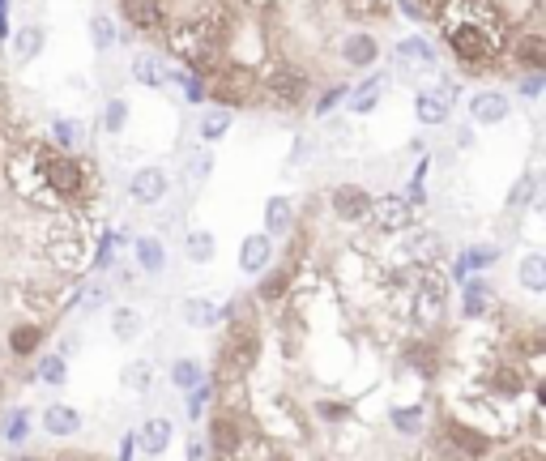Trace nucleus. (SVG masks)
<instances>
[{
  "label": "nucleus",
  "instance_id": "obj_1",
  "mask_svg": "<svg viewBox=\"0 0 546 461\" xmlns=\"http://www.w3.org/2000/svg\"><path fill=\"white\" fill-rule=\"evenodd\" d=\"M35 163H39V176H43V188L60 201H82L86 188H90V176H86V163L77 154H64V150H52V146H39L35 150Z\"/></svg>",
  "mask_w": 546,
  "mask_h": 461
},
{
  "label": "nucleus",
  "instance_id": "obj_2",
  "mask_svg": "<svg viewBox=\"0 0 546 461\" xmlns=\"http://www.w3.org/2000/svg\"><path fill=\"white\" fill-rule=\"evenodd\" d=\"M448 47H453L461 73H483L495 60V35H487L478 22L448 13Z\"/></svg>",
  "mask_w": 546,
  "mask_h": 461
},
{
  "label": "nucleus",
  "instance_id": "obj_3",
  "mask_svg": "<svg viewBox=\"0 0 546 461\" xmlns=\"http://www.w3.org/2000/svg\"><path fill=\"white\" fill-rule=\"evenodd\" d=\"M256 359H261V338H256V329L248 321H235L227 329V338H222V351H218V363H222V376L231 380H244Z\"/></svg>",
  "mask_w": 546,
  "mask_h": 461
},
{
  "label": "nucleus",
  "instance_id": "obj_4",
  "mask_svg": "<svg viewBox=\"0 0 546 461\" xmlns=\"http://www.w3.org/2000/svg\"><path fill=\"white\" fill-rule=\"evenodd\" d=\"M265 94H269V103H278V107H303L312 94V82H308V73H299L291 65H273L265 73Z\"/></svg>",
  "mask_w": 546,
  "mask_h": 461
},
{
  "label": "nucleus",
  "instance_id": "obj_5",
  "mask_svg": "<svg viewBox=\"0 0 546 461\" xmlns=\"http://www.w3.org/2000/svg\"><path fill=\"white\" fill-rule=\"evenodd\" d=\"M440 432H444V444H448V449L461 453L465 461H478V457L491 453V436L478 432V427H470V423H461V419H444Z\"/></svg>",
  "mask_w": 546,
  "mask_h": 461
},
{
  "label": "nucleus",
  "instance_id": "obj_6",
  "mask_svg": "<svg viewBox=\"0 0 546 461\" xmlns=\"http://www.w3.org/2000/svg\"><path fill=\"white\" fill-rule=\"evenodd\" d=\"M244 419H239V410H218V415L210 419V453L218 457H235L239 449H244Z\"/></svg>",
  "mask_w": 546,
  "mask_h": 461
},
{
  "label": "nucleus",
  "instance_id": "obj_7",
  "mask_svg": "<svg viewBox=\"0 0 546 461\" xmlns=\"http://www.w3.org/2000/svg\"><path fill=\"white\" fill-rule=\"evenodd\" d=\"M367 218H372L376 231H410L414 222V201L410 197H372V210H367Z\"/></svg>",
  "mask_w": 546,
  "mask_h": 461
},
{
  "label": "nucleus",
  "instance_id": "obj_8",
  "mask_svg": "<svg viewBox=\"0 0 546 461\" xmlns=\"http://www.w3.org/2000/svg\"><path fill=\"white\" fill-rule=\"evenodd\" d=\"M393 65L406 73H436V47H431L423 35L397 39L393 43Z\"/></svg>",
  "mask_w": 546,
  "mask_h": 461
},
{
  "label": "nucleus",
  "instance_id": "obj_9",
  "mask_svg": "<svg viewBox=\"0 0 546 461\" xmlns=\"http://www.w3.org/2000/svg\"><path fill=\"white\" fill-rule=\"evenodd\" d=\"M171 193V180H167V171L163 167H141L128 176V197H133L137 205H158Z\"/></svg>",
  "mask_w": 546,
  "mask_h": 461
},
{
  "label": "nucleus",
  "instance_id": "obj_10",
  "mask_svg": "<svg viewBox=\"0 0 546 461\" xmlns=\"http://www.w3.org/2000/svg\"><path fill=\"white\" fill-rule=\"evenodd\" d=\"M329 205L342 222H363L367 210H372V193H367L363 184H337L329 193Z\"/></svg>",
  "mask_w": 546,
  "mask_h": 461
},
{
  "label": "nucleus",
  "instance_id": "obj_11",
  "mask_svg": "<svg viewBox=\"0 0 546 461\" xmlns=\"http://www.w3.org/2000/svg\"><path fill=\"white\" fill-rule=\"evenodd\" d=\"M444 299H448V282L427 274L419 282V291H414V316H419L423 325H436L440 316H444Z\"/></svg>",
  "mask_w": 546,
  "mask_h": 461
},
{
  "label": "nucleus",
  "instance_id": "obj_12",
  "mask_svg": "<svg viewBox=\"0 0 546 461\" xmlns=\"http://www.w3.org/2000/svg\"><path fill=\"white\" fill-rule=\"evenodd\" d=\"M171 436H175V423L171 419H163V415H154V419H146L133 432V444L146 457H163L167 449H171Z\"/></svg>",
  "mask_w": 546,
  "mask_h": 461
},
{
  "label": "nucleus",
  "instance_id": "obj_13",
  "mask_svg": "<svg viewBox=\"0 0 546 461\" xmlns=\"http://www.w3.org/2000/svg\"><path fill=\"white\" fill-rule=\"evenodd\" d=\"M269 265H273V235H265V231L244 235V240H239V269L256 278V274H265Z\"/></svg>",
  "mask_w": 546,
  "mask_h": 461
},
{
  "label": "nucleus",
  "instance_id": "obj_14",
  "mask_svg": "<svg viewBox=\"0 0 546 461\" xmlns=\"http://www.w3.org/2000/svg\"><path fill=\"white\" fill-rule=\"evenodd\" d=\"M508 111H512V103H508V94L504 90H478V94H470V116H474V124H504L508 120Z\"/></svg>",
  "mask_w": 546,
  "mask_h": 461
},
{
  "label": "nucleus",
  "instance_id": "obj_15",
  "mask_svg": "<svg viewBox=\"0 0 546 461\" xmlns=\"http://www.w3.org/2000/svg\"><path fill=\"white\" fill-rule=\"evenodd\" d=\"M384 90H389V73H376V77H363V82L355 86V90H346L350 99H346V107L355 111V116H367V111H376L380 107V99H384Z\"/></svg>",
  "mask_w": 546,
  "mask_h": 461
},
{
  "label": "nucleus",
  "instance_id": "obj_16",
  "mask_svg": "<svg viewBox=\"0 0 546 461\" xmlns=\"http://www.w3.org/2000/svg\"><path fill=\"white\" fill-rule=\"evenodd\" d=\"M43 432L56 436V440H69V436L82 432V415H77L69 402H52L43 410Z\"/></svg>",
  "mask_w": 546,
  "mask_h": 461
},
{
  "label": "nucleus",
  "instance_id": "obj_17",
  "mask_svg": "<svg viewBox=\"0 0 546 461\" xmlns=\"http://www.w3.org/2000/svg\"><path fill=\"white\" fill-rule=\"evenodd\" d=\"M512 60H517L525 73H546V39L538 30H525V35L512 43Z\"/></svg>",
  "mask_w": 546,
  "mask_h": 461
},
{
  "label": "nucleus",
  "instance_id": "obj_18",
  "mask_svg": "<svg viewBox=\"0 0 546 461\" xmlns=\"http://www.w3.org/2000/svg\"><path fill=\"white\" fill-rule=\"evenodd\" d=\"M214 99H222V107H248L252 103V82H248V73H235V69H227L214 82Z\"/></svg>",
  "mask_w": 546,
  "mask_h": 461
},
{
  "label": "nucleus",
  "instance_id": "obj_19",
  "mask_svg": "<svg viewBox=\"0 0 546 461\" xmlns=\"http://www.w3.org/2000/svg\"><path fill=\"white\" fill-rule=\"evenodd\" d=\"M128 73H133V82L150 86V90H163V86H167V77H171L167 60H163V56H154V52H137V56H133V65H128Z\"/></svg>",
  "mask_w": 546,
  "mask_h": 461
},
{
  "label": "nucleus",
  "instance_id": "obj_20",
  "mask_svg": "<svg viewBox=\"0 0 546 461\" xmlns=\"http://www.w3.org/2000/svg\"><path fill=\"white\" fill-rule=\"evenodd\" d=\"M342 60H346V65H355V69L376 65V60H380V43H376V35H367V30H355V35H346V39H342Z\"/></svg>",
  "mask_w": 546,
  "mask_h": 461
},
{
  "label": "nucleus",
  "instance_id": "obj_21",
  "mask_svg": "<svg viewBox=\"0 0 546 461\" xmlns=\"http://www.w3.org/2000/svg\"><path fill=\"white\" fill-rule=\"evenodd\" d=\"M120 9H124L128 26H137V30H163L167 22L163 0H120Z\"/></svg>",
  "mask_w": 546,
  "mask_h": 461
},
{
  "label": "nucleus",
  "instance_id": "obj_22",
  "mask_svg": "<svg viewBox=\"0 0 546 461\" xmlns=\"http://www.w3.org/2000/svg\"><path fill=\"white\" fill-rule=\"evenodd\" d=\"M448 111H453V107H448V99L440 90H419V94H414V116H419L423 129H440V124L448 120Z\"/></svg>",
  "mask_w": 546,
  "mask_h": 461
},
{
  "label": "nucleus",
  "instance_id": "obj_23",
  "mask_svg": "<svg viewBox=\"0 0 546 461\" xmlns=\"http://www.w3.org/2000/svg\"><path fill=\"white\" fill-rule=\"evenodd\" d=\"M133 261H137L141 274L154 278V274H163V269H167V248L158 244L154 235H141V240L133 244Z\"/></svg>",
  "mask_w": 546,
  "mask_h": 461
},
{
  "label": "nucleus",
  "instance_id": "obj_24",
  "mask_svg": "<svg viewBox=\"0 0 546 461\" xmlns=\"http://www.w3.org/2000/svg\"><path fill=\"white\" fill-rule=\"evenodd\" d=\"M291 227H295L291 197H269L265 201V235H291Z\"/></svg>",
  "mask_w": 546,
  "mask_h": 461
},
{
  "label": "nucleus",
  "instance_id": "obj_25",
  "mask_svg": "<svg viewBox=\"0 0 546 461\" xmlns=\"http://www.w3.org/2000/svg\"><path fill=\"white\" fill-rule=\"evenodd\" d=\"M184 252H188V261H192V265H210V261H214V252H218L214 231L192 227V231L184 235Z\"/></svg>",
  "mask_w": 546,
  "mask_h": 461
},
{
  "label": "nucleus",
  "instance_id": "obj_26",
  "mask_svg": "<svg viewBox=\"0 0 546 461\" xmlns=\"http://www.w3.org/2000/svg\"><path fill=\"white\" fill-rule=\"evenodd\" d=\"M231 133V111L227 107H205L197 120V137L201 141H222Z\"/></svg>",
  "mask_w": 546,
  "mask_h": 461
},
{
  "label": "nucleus",
  "instance_id": "obj_27",
  "mask_svg": "<svg viewBox=\"0 0 546 461\" xmlns=\"http://www.w3.org/2000/svg\"><path fill=\"white\" fill-rule=\"evenodd\" d=\"M43 346V325L39 321H26V325H18L9 333V351L18 355V359H30Z\"/></svg>",
  "mask_w": 546,
  "mask_h": 461
},
{
  "label": "nucleus",
  "instance_id": "obj_28",
  "mask_svg": "<svg viewBox=\"0 0 546 461\" xmlns=\"http://www.w3.org/2000/svg\"><path fill=\"white\" fill-rule=\"evenodd\" d=\"M517 282L525 286L529 295H542V291H546V257H542V252H529V257L521 261Z\"/></svg>",
  "mask_w": 546,
  "mask_h": 461
},
{
  "label": "nucleus",
  "instance_id": "obj_29",
  "mask_svg": "<svg viewBox=\"0 0 546 461\" xmlns=\"http://www.w3.org/2000/svg\"><path fill=\"white\" fill-rule=\"evenodd\" d=\"M406 363H410V368L414 372H419V376H436V368H440V351H436V346H431V342H410L406 346Z\"/></svg>",
  "mask_w": 546,
  "mask_h": 461
},
{
  "label": "nucleus",
  "instance_id": "obj_30",
  "mask_svg": "<svg viewBox=\"0 0 546 461\" xmlns=\"http://www.w3.org/2000/svg\"><path fill=\"white\" fill-rule=\"evenodd\" d=\"M491 304H495V291L487 282H465V295H461L465 316H483V312H491Z\"/></svg>",
  "mask_w": 546,
  "mask_h": 461
},
{
  "label": "nucleus",
  "instance_id": "obj_31",
  "mask_svg": "<svg viewBox=\"0 0 546 461\" xmlns=\"http://www.w3.org/2000/svg\"><path fill=\"white\" fill-rule=\"evenodd\" d=\"M52 141H56V150L73 154L77 146H82V120H73V116H60V120L52 124Z\"/></svg>",
  "mask_w": 546,
  "mask_h": 461
},
{
  "label": "nucleus",
  "instance_id": "obj_32",
  "mask_svg": "<svg viewBox=\"0 0 546 461\" xmlns=\"http://www.w3.org/2000/svg\"><path fill=\"white\" fill-rule=\"evenodd\" d=\"M13 47H18V60L26 65V60H35V56L43 52V47H47V30L30 22V26L18 30V43H13Z\"/></svg>",
  "mask_w": 546,
  "mask_h": 461
},
{
  "label": "nucleus",
  "instance_id": "obj_33",
  "mask_svg": "<svg viewBox=\"0 0 546 461\" xmlns=\"http://www.w3.org/2000/svg\"><path fill=\"white\" fill-rule=\"evenodd\" d=\"M218 316H222V312H218L214 299H205V295H197V299H184V321H188V325L205 329V325H214Z\"/></svg>",
  "mask_w": 546,
  "mask_h": 461
},
{
  "label": "nucleus",
  "instance_id": "obj_34",
  "mask_svg": "<svg viewBox=\"0 0 546 461\" xmlns=\"http://www.w3.org/2000/svg\"><path fill=\"white\" fill-rule=\"evenodd\" d=\"M116 39H120L116 22H111L107 13H94V18H90V43H94V52H111V47H116Z\"/></svg>",
  "mask_w": 546,
  "mask_h": 461
},
{
  "label": "nucleus",
  "instance_id": "obj_35",
  "mask_svg": "<svg viewBox=\"0 0 546 461\" xmlns=\"http://www.w3.org/2000/svg\"><path fill=\"white\" fill-rule=\"evenodd\" d=\"M201 380H205V368H201L197 359H175V363H171V385H175V389L188 393V389H197Z\"/></svg>",
  "mask_w": 546,
  "mask_h": 461
},
{
  "label": "nucleus",
  "instance_id": "obj_36",
  "mask_svg": "<svg viewBox=\"0 0 546 461\" xmlns=\"http://www.w3.org/2000/svg\"><path fill=\"white\" fill-rule=\"evenodd\" d=\"M495 389H500L504 397H517L525 389V368H521V363H500V368H495Z\"/></svg>",
  "mask_w": 546,
  "mask_h": 461
},
{
  "label": "nucleus",
  "instance_id": "obj_37",
  "mask_svg": "<svg viewBox=\"0 0 546 461\" xmlns=\"http://www.w3.org/2000/svg\"><path fill=\"white\" fill-rule=\"evenodd\" d=\"M214 397H218V380H201L197 389H188V406H184V410H188V419L197 423V419L205 415V406L214 402Z\"/></svg>",
  "mask_w": 546,
  "mask_h": 461
},
{
  "label": "nucleus",
  "instance_id": "obj_38",
  "mask_svg": "<svg viewBox=\"0 0 546 461\" xmlns=\"http://www.w3.org/2000/svg\"><path fill=\"white\" fill-rule=\"evenodd\" d=\"M111 333H116L120 342H133L137 333H141V316H137V308H116V312H111Z\"/></svg>",
  "mask_w": 546,
  "mask_h": 461
},
{
  "label": "nucleus",
  "instance_id": "obj_39",
  "mask_svg": "<svg viewBox=\"0 0 546 461\" xmlns=\"http://www.w3.org/2000/svg\"><path fill=\"white\" fill-rule=\"evenodd\" d=\"M150 376H154V368H150L146 359H133V363H124V372H120L124 389H137V393H146V389H150Z\"/></svg>",
  "mask_w": 546,
  "mask_h": 461
},
{
  "label": "nucleus",
  "instance_id": "obj_40",
  "mask_svg": "<svg viewBox=\"0 0 546 461\" xmlns=\"http://www.w3.org/2000/svg\"><path fill=\"white\" fill-rule=\"evenodd\" d=\"M124 124H128V103L124 99H107L103 103V133H124Z\"/></svg>",
  "mask_w": 546,
  "mask_h": 461
},
{
  "label": "nucleus",
  "instance_id": "obj_41",
  "mask_svg": "<svg viewBox=\"0 0 546 461\" xmlns=\"http://www.w3.org/2000/svg\"><path fill=\"white\" fill-rule=\"evenodd\" d=\"M39 380L43 385H64V380H69V363H64V355H43L39 359Z\"/></svg>",
  "mask_w": 546,
  "mask_h": 461
},
{
  "label": "nucleus",
  "instance_id": "obj_42",
  "mask_svg": "<svg viewBox=\"0 0 546 461\" xmlns=\"http://www.w3.org/2000/svg\"><path fill=\"white\" fill-rule=\"evenodd\" d=\"M167 82H180V86H184V99H188V103H197V107H201L205 99H210V90H205V77H197V73L184 77V73H175V69H171Z\"/></svg>",
  "mask_w": 546,
  "mask_h": 461
},
{
  "label": "nucleus",
  "instance_id": "obj_43",
  "mask_svg": "<svg viewBox=\"0 0 546 461\" xmlns=\"http://www.w3.org/2000/svg\"><path fill=\"white\" fill-rule=\"evenodd\" d=\"M389 419H393V427H397L401 436H414V432H419V427H423V410H419V406H410V410L401 406V410H393Z\"/></svg>",
  "mask_w": 546,
  "mask_h": 461
},
{
  "label": "nucleus",
  "instance_id": "obj_44",
  "mask_svg": "<svg viewBox=\"0 0 546 461\" xmlns=\"http://www.w3.org/2000/svg\"><path fill=\"white\" fill-rule=\"evenodd\" d=\"M286 278H291V265L278 269V274H269V278H261V291H256V295H261L265 304H273V299H282V291H286Z\"/></svg>",
  "mask_w": 546,
  "mask_h": 461
},
{
  "label": "nucleus",
  "instance_id": "obj_45",
  "mask_svg": "<svg viewBox=\"0 0 546 461\" xmlns=\"http://www.w3.org/2000/svg\"><path fill=\"white\" fill-rule=\"evenodd\" d=\"M26 432H30V415H26V410H13V415H5V440L9 444H22Z\"/></svg>",
  "mask_w": 546,
  "mask_h": 461
},
{
  "label": "nucleus",
  "instance_id": "obj_46",
  "mask_svg": "<svg viewBox=\"0 0 546 461\" xmlns=\"http://www.w3.org/2000/svg\"><path fill=\"white\" fill-rule=\"evenodd\" d=\"M534 188H538V180L534 176H521L517 180V188L508 193V210H521V205H529V197H534Z\"/></svg>",
  "mask_w": 546,
  "mask_h": 461
},
{
  "label": "nucleus",
  "instance_id": "obj_47",
  "mask_svg": "<svg viewBox=\"0 0 546 461\" xmlns=\"http://www.w3.org/2000/svg\"><path fill=\"white\" fill-rule=\"evenodd\" d=\"M350 18H376V13H384V0H342Z\"/></svg>",
  "mask_w": 546,
  "mask_h": 461
},
{
  "label": "nucleus",
  "instance_id": "obj_48",
  "mask_svg": "<svg viewBox=\"0 0 546 461\" xmlns=\"http://www.w3.org/2000/svg\"><path fill=\"white\" fill-rule=\"evenodd\" d=\"M495 257H500V252H495L491 244H487V248H470V252L461 257V269H483V265H491Z\"/></svg>",
  "mask_w": 546,
  "mask_h": 461
},
{
  "label": "nucleus",
  "instance_id": "obj_49",
  "mask_svg": "<svg viewBox=\"0 0 546 461\" xmlns=\"http://www.w3.org/2000/svg\"><path fill=\"white\" fill-rule=\"evenodd\" d=\"M210 171H214V158L210 154H192L188 158V176L192 180H210Z\"/></svg>",
  "mask_w": 546,
  "mask_h": 461
},
{
  "label": "nucleus",
  "instance_id": "obj_50",
  "mask_svg": "<svg viewBox=\"0 0 546 461\" xmlns=\"http://www.w3.org/2000/svg\"><path fill=\"white\" fill-rule=\"evenodd\" d=\"M346 90H350V86H329L325 94H320V99H316V111H320V116H325V111H329L333 103H342V99H346Z\"/></svg>",
  "mask_w": 546,
  "mask_h": 461
},
{
  "label": "nucleus",
  "instance_id": "obj_51",
  "mask_svg": "<svg viewBox=\"0 0 546 461\" xmlns=\"http://www.w3.org/2000/svg\"><path fill=\"white\" fill-rule=\"evenodd\" d=\"M188 461H210V444H205V436H188Z\"/></svg>",
  "mask_w": 546,
  "mask_h": 461
},
{
  "label": "nucleus",
  "instance_id": "obj_52",
  "mask_svg": "<svg viewBox=\"0 0 546 461\" xmlns=\"http://www.w3.org/2000/svg\"><path fill=\"white\" fill-rule=\"evenodd\" d=\"M504 461H546V457H542V449H534V444H517Z\"/></svg>",
  "mask_w": 546,
  "mask_h": 461
},
{
  "label": "nucleus",
  "instance_id": "obj_53",
  "mask_svg": "<svg viewBox=\"0 0 546 461\" xmlns=\"http://www.w3.org/2000/svg\"><path fill=\"white\" fill-rule=\"evenodd\" d=\"M542 86H546V73H529L525 82H521V94H525V99H538Z\"/></svg>",
  "mask_w": 546,
  "mask_h": 461
},
{
  "label": "nucleus",
  "instance_id": "obj_54",
  "mask_svg": "<svg viewBox=\"0 0 546 461\" xmlns=\"http://www.w3.org/2000/svg\"><path fill=\"white\" fill-rule=\"evenodd\" d=\"M9 39V0H0V43Z\"/></svg>",
  "mask_w": 546,
  "mask_h": 461
},
{
  "label": "nucleus",
  "instance_id": "obj_55",
  "mask_svg": "<svg viewBox=\"0 0 546 461\" xmlns=\"http://www.w3.org/2000/svg\"><path fill=\"white\" fill-rule=\"evenodd\" d=\"M107 299V286H90V299H86V308H99Z\"/></svg>",
  "mask_w": 546,
  "mask_h": 461
}]
</instances>
